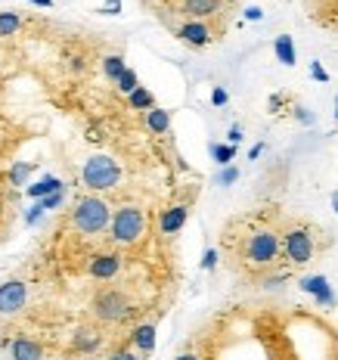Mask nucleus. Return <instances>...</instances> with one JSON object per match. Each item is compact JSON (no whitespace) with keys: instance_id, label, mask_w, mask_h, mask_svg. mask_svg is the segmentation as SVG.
Segmentation results:
<instances>
[{"instance_id":"obj_7","label":"nucleus","mask_w":338,"mask_h":360,"mask_svg":"<svg viewBox=\"0 0 338 360\" xmlns=\"http://www.w3.org/2000/svg\"><path fill=\"white\" fill-rule=\"evenodd\" d=\"M28 304V286L22 280L0 283V317H16Z\"/></svg>"},{"instance_id":"obj_18","label":"nucleus","mask_w":338,"mask_h":360,"mask_svg":"<svg viewBox=\"0 0 338 360\" xmlns=\"http://www.w3.org/2000/svg\"><path fill=\"white\" fill-rule=\"evenodd\" d=\"M143 118H146V127H149L152 134H168V131H171V112H168V109L152 106L149 112H143Z\"/></svg>"},{"instance_id":"obj_24","label":"nucleus","mask_w":338,"mask_h":360,"mask_svg":"<svg viewBox=\"0 0 338 360\" xmlns=\"http://www.w3.org/2000/svg\"><path fill=\"white\" fill-rule=\"evenodd\" d=\"M115 87H118V94H134V90H137L140 87V78H137V72H134V69H124V75H122V78H118L115 81Z\"/></svg>"},{"instance_id":"obj_1","label":"nucleus","mask_w":338,"mask_h":360,"mask_svg":"<svg viewBox=\"0 0 338 360\" xmlns=\"http://www.w3.org/2000/svg\"><path fill=\"white\" fill-rule=\"evenodd\" d=\"M282 258V236L273 227H252L239 236V264L249 270H270Z\"/></svg>"},{"instance_id":"obj_21","label":"nucleus","mask_w":338,"mask_h":360,"mask_svg":"<svg viewBox=\"0 0 338 360\" xmlns=\"http://www.w3.org/2000/svg\"><path fill=\"white\" fill-rule=\"evenodd\" d=\"M32 174H34V162H16V165L10 168V174H6V177H10L13 186H25Z\"/></svg>"},{"instance_id":"obj_12","label":"nucleus","mask_w":338,"mask_h":360,"mask_svg":"<svg viewBox=\"0 0 338 360\" xmlns=\"http://www.w3.org/2000/svg\"><path fill=\"white\" fill-rule=\"evenodd\" d=\"M103 348V333L96 326H78L72 335V351L78 354H93V351Z\"/></svg>"},{"instance_id":"obj_5","label":"nucleus","mask_w":338,"mask_h":360,"mask_svg":"<svg viewBox=\"0 0 338 360\" xmlns=\"http://www.w3.org/2000/svg\"><path fill=\"white\" fill-rule=\"evenodd\" d=\"M81 180L90 193H109L118 186L122 180V165H118L112 155H90L81 168Z\"/></svg>"},{"instance_id":"obj_41","label":"nucleus","mask_w":338,"mask_h":360,"mask_svg":"<svg viewBox=\"0 0 338 360\" xmlns=\"http://www.w3.org/2000/svg\"><path fill=\"white\" fill-rule=\"evenodd\" d=\"M335 122H338V94H335Z\"/></svg>"},{"instance_id":"obj_27","label":"nucleus","mask_w":338,"mask_h":360,"mask_svg":"<svg viewBox=\"0 0 338 360\" xmlns=\"http://www.w3.org/2000/svg\"><path fill=\"white\" fill-rule=\"evenodd\" d=\"M44 205V212H53V208H59L65 202V190H59V193H50L47 199H37Z\"/></svg>"},{"instance_id":"obj_4","label":"nucleus","mask_w":338,"mask_h":360,"mask_svg":"<svg viewBox=\"0 0 338 360\" xmlns=\"http://www.w3.org/2000/svg\"><path fill=\"white\" fill-rule=\"evenodd\" d=\"M109 233L115 245H137L143 233H146V214L140 205H122L112 212Z\"/></svg>"},{"instance_id":"obj_31","label":"nucleus","mask_w":338,"mask_h":360,"mask_svg":"<svg viewBox=\"0 0 338 360\" xmlns=\"http://www.w3.org/2000/svg\"><path fill=\"white\" fill-rule=\"evenodd\" d=\"M212 103H214V106H227V103H230V94H227L223 87H214V90H212Z\"/></svg>"},{"instance_id":"obj_14","label":"nucleus","mask_w":338,"mask_h":360,"mask_svg":"<svg viewBox=\"0 0 338 360\" xmlns=\"http://www.w3.org/2000/svg\"><path fill=\"white\" fill-rule=\"evenodd\" d=\"M10 357L13 360H44V345L28 339V335H19V339L10 342Z\"/></svg>"},{"instance_id":"obj_16","label":"nucleus","mask_w":338,"mask_h":360,"mask_svg":"<svg viewBox=\"0 0 338 360\" xmlns=\"http://www.w3.org/2000/svg\"><path fill=\"white\" fill-rule=\"evenodd\" d=\"M59 190H65V184L59 177H53V174H47V177H41L37 184H32V186H25V193H28V199H47L50 193H59Z\"/></svg>"},{"instance_id":"obj_23","label":"nucleus","mask_w":338,"mask_h":360,"mask_svg":"<svg viewBox=\"0 0 338 360\" xmlns=\"http://www.w3.org/2000/svg\"><path fill=\"white\" fill-rule=\"evenodd\" d=\"M212 159L221 165H230L233 159H236V146H230V143H212Z\"/></svg>"},{"instance_id":"obj_26","label":"nucleus","mask_w":338,"mask_h":360,"mask_svg":"<svg viewBox=\"0 0 338 360\" xmlns=\"http://www.w3.org/2000/svg\"><path fill=\"white\" fill-rule=\"evenodd\" d=\"M292 115H295V122L304 124V127H311L313 122H317V115H313V112L307 109V106H295V109H292Z\"/></svg>"},{"instance_id":"obj_32","label":"nucleus","mask_w":338,"mask_h":360,"mask_svg":"<svg viewBox=\"0 0 338 360\" xmlns=\"http://www.w3.org/2000/svg\"><path fill=\"white\" fill-rule=\"evenodd\" d=\"M109 360H143V357L137 354V351H131V348H118V351H115V354H112Z\"/></svg>"},{"instance_id":"obj_13","label":"nucleus","mask_w":338,"mask_h":360,"mask_svg":"<svg viewBox=\"0 0 338 360\" xmlns=\"http://www.w3.org/2000/svg\"><path fill=\"white\" fill-rule=\"evenodd\" d=\"M301 289L307 292V295L317 298L320 304H326V307H332V304H335V292H332V286H329L326 276H320V274L304 276V280H301Z\"/></svg>"},{"instance_id":"obj_22","label":"nucleus","mask_w":338,"mask_h":360,"mask_svg":"<svg viewBox=\"0 0 338 360\" xmlns=\"http://www.w3.org/2000/svg\"><path fill=\"white\" fill-rule=\"evenodd\" d=\"M22 28V16L13 10H4L0 13V37H13Z\"/></svg>"},{"instance_id":"obj_17","label":"nucleus","mask_w":338,"mask_h":360,"mask_svg":"<svg viewBox=\"0 0 338 360\" xmlns=\"http://www.w3.org/2000/svg\"><path fill=\"white\" fill-rule=\"evenodd\" d=\"M273 53H276V59H280L285 69H292V65L298 63V56H295V41H292L289 34H276V37H273Z\"/></svg>"},{"instance_id":"obj_39","label":"nucleus","mask_w":338,"mask_h":360,"mask_svg":"<svg viewBox=\"0 0 338 360\" xmlns=\"http://www.w3.org/2000/svg\"><path fill=\"white\" fill-rule=\"evenodd\" d=\"M28 4H34V6H44V10H47V6H53V0H28Z\"/></svg>"},{"instance_id":"obj_34","label":"nucleus","mask_w":338,"mask_h":360,"mask_svg":"<svg viewBox=\"0 0 338 360\" xmlns=\"http://www.w3.org/2000/svg\"><path fill=\"white\" fill-rule=\"evenodd\" d=\"M245 19H249V22H261V19H264V10H261V6H249V10H245Z\"/></svg>"},{"instance_id":"obj_10","label":"nucleus","mask_w":338,"mask_h":360,"mask_svg":"<svg viewBox=\"0 0 338 360\" xmlns=\"http://www.w3.org/2000/svg\"><path fill=\"white\" fill-rule=\"evenodd\" d=\"M186 221H190V205H183V202H177V205H168L159 214V233L162 236H177L180 230L186 227Z\"/></svg>"},{"instance_id":"obj_19","label":"nucleus","mask_w":338,"mask_h":360,"mask_svg":"<svg viewBox=\"0 0 338 360\" xmlns=\"http://www.w3.org/2000/svg\"><path fill=\"white\" fill-rule=\"evenodd\" d=\"M127 106H131L134 112H149L155 106V96L149 87H137L134 94H127Z\"/></svg>"},{"instance_id":"obj_33","label":"nucleus","mask_w":338,"mask_h":360,"mask_svg":"<svg viewBox=\"0 0 338 360\" xmlns=\"http://www.w3.org/2000/svg\"><path fill=\"white\" fill-rule=\"evenodd\" d=\"M239 140H242V127L233 124L230 131H227V143H230V146H239Z\"/></svg>"},{"instance_id":"obj_6","label":"nucleus","mask_w":338,"mask_h":360,"mask_svg":"<svg viewBox=\"0 0 338 360\" xmlns=\"http://www.w3.org/2000/svg\"><path fill=\"white\" fill-rule=\"evenodd\" d=\"M313 255H317V239L307 227H292L285 230L282 236V258L289 261L292 267H301L307 261H313Z\"/></svg>"},{"instance_id":"obj_37","label":"nucleus","mask_w":338,"mask_h":360,"mask_svg":"<svg viewBox=\"0 0 338 360\" xmlns=\"http://www.w3.org/2000/svg\"><path fill=\"white\" fill-rule=\"evenodd\" d=\"M174 360H202L199 354H193V351H183V354H177Z\"/></svg>"},{"instance_id":"obj_38","label":"nucleus","mask_w":338,"mask_h":360,"mask_svg":"<svg viewBox=\"0 0 338 360\" xmlns=\"http://www.w3.org/2000/svg\"><path fill=\"white\" fill-rule=\"evenodd\" d=\"M261 153H264V146H261V143H258V146H252V149H249V159H258Z\"/></svg>"},{"instance_id":"obj_2","label":"nucleus","mask_w":338,"mask_h":360,"mask_svg":"<svg viewBox=\"0 0 338 360\" xmlns=\"http://www.w3.org/2000/svg\"><path fill=\"white\" fill-rule=\"evenodd\" d=\"M109 221H112L109 202L103 199V196H96V193H90V196H81V199L72 205V227L78 230L81 236L106 233V230H109Z\"/></svg>"},{"instance_id":"obj_36","label":"nucleus","mask_w":338,"mask_h":360,"mask_svg":"<svg viewBox=\"0 0 338 360\" xmlns=\"http://www.w3.org/2000/svg\"><path fill=\"white\" fill-rule=\"evenodd\" d=\"M285 283V276H270V280H261V286L264 289H276V286H282Z\"/></svg>"},{"instance_id":"obj_28","label":"nucleus","mask_w":338,"mask_h":360,"mask_svg":"<svg viewBox=\"0 0 338 360\" xmlns=\"http://www.w3.org/2000/svg\"><path fill=\"white\" fill-rule=\"evenodd\" d=\"M41 217H44V205H41V202H34V205L25 212V224H28V227H34Z\"/></svg>"},{"instance_id":"obj_40","label":"nucleus","mask_w":338,"mask_h":360,"mask_svg":"<svg viewBox=\"0 0 338 360\" xmlns=\"http://www.w3.org/2000/svg\"><path fill=\"white\" fill-rule=\"evenodd\" d=\"M332 208H335V214H338V190L332 193Z\"/></svg>"},{"instance_id":"obj_3","label":"nucleus","mask_w":338,"mask_h":360,"mask_svg":"<svg viewBox=\"0 0 338 360\" xmlns=\"http://www.w3.org/2000/svg\"><path fill=\"white\" fill-rule=\"evenodd\" d=\"M90 311H93V317L100 320V323H124V320L134 317V302L131 295L115 286H106L100 289L93 295V302H90Z\"/></svg>"},{"instance_id":"obj_11","label":"nucleus","mask_w":338,"mask_h":360,"mask_svg":"<svg viewBox=\"0 0 338 360\" xmlns=\"http://www.w3.org/2000/svg\"><path fill=\"white\" fill-rule=\"evenodd\" d=\"M223 10V0H177V13L186 19H212Z\"/></svg>"},{"instance_id":"obj_35","label":"nucleus","mask_w":338,"mask_h":360,"mask_svg":"<svg viewBox=\"0 0 338 360\" xmlns=\"http://www.w3.org/2000/svg\"><path fill=\"white\" fill-rule=\"evenodd\" d=\"M311 72H313V78L317 81H329V75H326V69H323L320 63H311Z\"/></svg>"},{"instance_id":"obj_25","label":"nucleus","mask_w":338,"mask_h":360,"mask_svg":"<svg viewBox=\"0 0 338 360\" xmlns=\"http://www.w3.org/2000/svg\"><path fill=\"white\" fill-rule=\"evenodd\" d=\"M236 180H239V168H236V165H223L221 174H217V184H221V186H233Z\"/></svg>"},{"instance_id":"obj_8","label":"nucleus","mask_w":338,"mask_h":360,"mask_svg":"<svg viewBox=\"0 0 338 360\" xmlns=\"http://www.w3.org/2000/svg\"><path fill=\"white\" fill-rule=\"evenodd\" d=\"M122 267H124V258L118 252H100L87 261V274L93 276V280H103V283L115 280V276L122 274Z\"/></svg>"},{"instance_id":"obj_15","label":"nucleus","mask_w":338,"mask_h":360,"mask_svg":"<svg viewBox=\"0 0 338 360\" xmlns=\"http://www.w3.org/2000/svg\"><path fill=\"white\" fill-rule=\"evenodd\" d=\"M131 345L140 357H149L155 351V323H140L131 333Z\"/></svg>"},{"instance_id":"obj_20","label":"nucleus","mask_w":338,"mask_h":360,"mask_svg":"<svg viewBox=\"0 0 338 360\" xmlns=\"http://www.w3.org/2000/svg\"><path fill=\"white\" fill-rule=\"evenodd\" d=\"M124 69H127V63H124V56L122 53H109V56H103V75L115 84L118 78L124 75Z\"/></svg>"},{"instance_id":"obj_29","label":"nucleus","mask_w":338,"mask_h":360,"mask_svg":"<svg viewBox=\"0 0 338 360\" xmlns=\"http://www.w3.org/2000/svg\"><path fill=\"white\" fill-rule=\"evenodd\" d=\"M217 249H205V255H202V270H214L217 267Z\"/></svg>"},{"instance_id":"obj_9","label":"nucleus","mask_w":338,"mask_h":360,"mask_svg":"<svg viewBox=\"0 0 338 360\" xmlns=\"http://www.w3.org/2000/svg\"><path fill=\"white\" fill-rule=\"evenodd\" d=\"M177 41L186 44V47H208L214 41V28L208 22H199V19H186L183 25H177Z\"/></svg>"},{"instance_id":"obj_30","label":"nucleus","mask_w":338,"mask_h":360,"mask_svg":"<svg viewBox=\"0 0 338 360\" xmlns=\"http://www.w3.org/2000/svg\"><path fill=\"white\" fill-rule=\"evenodd\" d=\"M100 13L103 16H118V13H122V0H106V4L100 6Z\"/></svg>"}]
</instances>
